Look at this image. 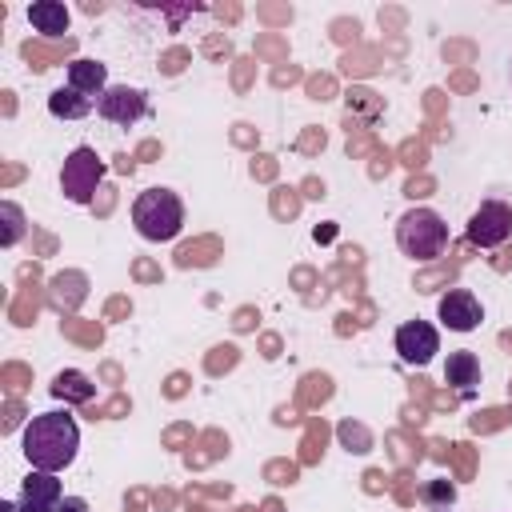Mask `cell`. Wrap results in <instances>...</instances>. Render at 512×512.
I'll use <instances>...</instances> for the list:
<instances>
[{"label": "cell", "mask_w": 512, "mask_h": 512, "mask_svg": "<svg viewBox=\"0 0 512 512\" xmlns=\"http://www.w3.org/2000/svg\"><path fill=\"white\" fill-rule=\"evenodd\" d=\"M24 456L32 468L40 472H60L76 460V448H80V428L68 412H40L28 420L24 428V440H20Z\"/></svg>", "instance_id": "1"}, {"label": "cell", "mask_w": 512, "mask_h": 512, "mask_svg": "<svg viewBox=\"0 0 512 512\" xmlns=\"http://www.w3.org/2000/svg\"><path fill=\"white\" fill-rule=\"evenodd\" d=\"M132 224L144 240L152 244H164V240H176L180 228H184V204L172 188H144L132 204Z\"/></svg>", "instance_id": "2"}, {"label": "cell", "mask_w": 512, "mask_h": 512, "mask_svg": "<svg viewBox=\"0 0 512 512\" xmlns=\"http://www.w3.org/2000/svg\"><path fill=\"white\" fill-rule=\"evenodd\" d=\"M396 244L412 260H436L448 248V224L432 208H408L396 220Z\"/></svg>", "instance_id": "3"}, {"label": "cell", "mask_w": 512, "mask_h": 512, "mask_svg": "<svg viewBox=\"0 0 512 512\" xmlns=\"http://www.w3.org/2000/svg\"><path fill=\"white\" fill-rule=\"evenodd\" d=\"M100 180H104V160H100L96 148L80 144V148H72V152L64 156V168H60V192H64L72 204H88V200L96 196Z\"/></svg>", "instance_id": "4"}, {"label": "cell", "mask_w": 512, "mask_h": 512, "mask_svg": "<svg viewBox=\"0 0 512 512\" xmlns=\"http://www.w3.org/2000/svg\"><path fill=\"white\" fill-rule=\"evenodd\" d=\"M512 236V204L504 200H484L472 216H468V240L480 248H496Z\"/></svg>", "instance_id": "5"}, {"label": "cell", "mask_w": 512, "mask_h": 512, "mask_svg": "<svg viewBox=\"0 0 512 512\" xmlns=\"http://www.w3.org/2000/svg\"><path fill=\"white\" fill-rule=\"evenodd\" d=\"M396 352L404 364L412 368H424L436 352H440V332L428 324V320H404L396 328Z\"/></svg>", "instance_id": "6"}, {"label": "cell", "mask_w": 512, "mask_h": 512, "mask_svg": "<svg viewBox=\"0 0 512 512\" xmlns=\"http://www.w3.org/2000/svg\"><path fill=\"white\" fill-rule=\"evenodd\" d=\"M96 112H100L104 120L120 124V128H132V124L148 112V100H144V92H140V88L112 84V88H104V92L96 96Z\"/></svg>", "instance_id": "7"}, {"label": "cell", "mask_w": 512, "mask_h": 512, "mask_svg": "<svg viewBox=\"0 0 512 512\" xmlns=\"http://www.w3.org/2000/svg\"><path fill=\"white\" fill-rule=\"evenodd\" d=\"M64 504V492H60V480L56 472H40L32 468L20 484V500H16V512H60Z\"/></svg>", "instance_id": "8"}, {"label": "cell", "mask_w": 512, "mask_h": 512, "mask_svg": "<svg viewBox=\"0 0 512 512\" xmlns=\"http://www.w3.org/2000/svg\"><path fill=\"white\" fill-rule=\"evenodd\" d=\"M436 316H440V324L452 328V332H472V328L484 320V308H480V300H476L468 288H448V292L440 296V304H436Z\"/></svg>", "instance_id": "9"}, {"label": "cell", "mask_w": 512, "mask_h": 512, "mask_svg": "<svg viewBox=\"0 0 512 512\" xmlns=\"http://www.w3.org/2000/svg\"><path fill=\"white\" fill-rule=\"evenodd\" d=\"M444 380H448L460 396H472L476 384H480V360H476V352H448Z\"/></svg>", "instance_id": "10"}, {"label": "cell", "mask_w": 512, "mask_h": 512, "mask_svg": "<svg viewBox=\"0 0 512 512\" xmlns=\"http://www.w3.org/2000/svg\"><path fill=\"white\" fill-rule=\"evenodd\" d=\"M48 388H52V396L64 400V404H88V400L96 396L92 376L80 372V368H64V372H56V380H52Z\"/></svg>", "instance_id": "11"}, {"label": "cell", "mask_w": 512, "mask_h": 512, "mask_svg": "<svg viewBox=\"0 0 512 512\" xmlns=\"http://www.w3.org/2000/svg\"><path fill=\"white\" fill-rule=\"evenodd\" d=\"M28 24H32L36 32H44V36H64L68 24H72V16H68V8L56 4V0H32V4H28Z\"/></svg>", "instance_id": "12"}, {"label": "cell", "mask_w": 512, "mask_h": 512, "mask_svg": "<svg viewBox=\"0 0 512 512\" xmlns=\"http://www.w3.org/2000/svg\"><path fill=\"white\" fill-rule=\"evenodd\" d=\"M104 84H108L104 64H96V60H88V56H80V60L68 64V88H76V92H84V96H100Z\"/></svg>", "instance_id": "13"}, {"label": "cell", "mask_w": 512, "mask_h": 512, "mask_svg": "<svg viewBox=\"0 0 512 512\" xmlns=\"http://www.w3.org/2000/svg\"><path fill=\"white\" fill-rule=\"evenodd\" d=\"M92 108H96V100L84 96V92H76V88H68V84L48 96V112L60 116V120H80V116H88Z\"/></svg>", "instance_id": "14"}, {"label": "cell", "mask_w": 512, "mask_h": 512, "mask_svg": "<svg viewBox=\"0 0 512 512\" xmlns=\"http://www.w3.org/2000/svg\"><path fill=\"white\" fill-rule=\"evenodd\" d=\"M0 216H4V232H0V244H4V248H12V244L24 236V212H20L12 200H4V204H0Z\"/></svg>", "instance_id": "15"}, {"label": "cell", "mask_w": 512, "mask_h": 512, "mask_svg": "<svg viewBox=\"0 0 512 512\" xmlns=\"http://www.w3.org/2000/svg\"><path fill=\"white\" fill-rule=\"evenodd\" d=\"M420 496H424L432 508H448V504L456 500V488H452V480H428V484L420 488Z\"/></svg>", "instance_id": "16"}, {"label": "cell", "mask_w": 512, "mask_h": 512, "mask_svg": "<svg viewBox=\"0 0 512 512\" xmlns=\"http://www.w3.org/2000/svg\"><path fill=\"white\" fill-rule=\"evenodd\" d=\"M340 440L352 448V452H368L372 448V436L364 428H352V424H340Z\"/></svg>", "instance_id": "17"}, {"label": "cell", "mask_w": 512, "mask_h": 512, "mask_svg": "<svg viewBox=\"0 0 512 512\" xmlns=\"http://www.w3.org/2000/svg\"><path fill=\"white\" fill-rule=\"evenodd\" d=\"M60 512H88V500H84V496H64Z\"/></svg>", "instance_id": "18"}, {"label": "cell", "mask_w": 512, "mask_h": 512, "mask_svg": "<svg viewBox=\"0 0 512 512\" xmlns=\"http://www.w3.org/2000/svg\"><path fill=\"white\" fill-rule=\"evenodd\" d=\"M432 512H452V508H432Z\"/></svg>", "instance_id": "19"}]
</instances>
